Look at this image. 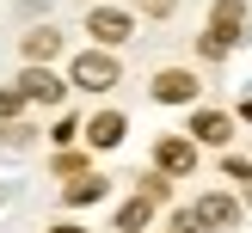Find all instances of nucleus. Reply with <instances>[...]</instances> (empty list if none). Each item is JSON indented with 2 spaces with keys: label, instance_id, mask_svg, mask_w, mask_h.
I'll return each mask as SVG.
<instances>
[{
  "label": "nucleus",
  "instance_id": "1",
  "mask_svg": "<svg viewBox=\"0 0 252 233\" xmlns=\"http://www.w3.org/2000/svg\"><path fill=\"white\" fill-rule=\"evenodd\" d=\"M240 25H246V6H240V0H216V12H209V37H203V55H221V49L240 37Z\"/></svg>",
  "mask_w": 252,
  "mask_h": 233
},
{
  "label": "nucleus",
  "instance_id": "2",
  "mask_svg": "<svg viewBox=\"0 0 252 233\" xmlns=\"http://www.w3.org/2000/svg\"><path fill=\"white\" fill-rule=\"evenodd\" d=\"M234 221H240V203L221 196V190H209V196L191 203V227H197V233H221V227H234Z\"/></svg>",
  "mask_w": 252,
  "mask_h": 233
},
{
  "label": "nucleus",
  "instance_id": "3",
  "mask_svg": "<svg viewBox=\"0 0 252 233\" xmlns=\"http://www.w3.org/2000/svg\"><path fill=\"white\" fill-rule=\"evenodd\" d=\"M74 86H86V92H111V86H117V61H111L105 49L74 55Z\"/></svg>",
  "mask_w": 252,
  "mask_h": 233
},
{
  "label": "nucleus",
  "instance_id": "4",
  "mask_svg": "<svg viewBox=\"0 0 252 233\" xmlns=\"http://www.w3.org/2000/svg\"><path fill=\"white\" fill-rule=\"evenodd\" d=\"M86 31H93V43H105V49H117V43H129V12H117V6H98L93 19H86Z\"/></svg>",
  "mask_w": 252,
  "mask_h": 233
},
{
  "label": "nucleus",
  "instance_id": "5",
  "mask_svg": "<svg viewBox=\"0 0 252 233\" xmlns=\"http://www.w3.org/2000/svg\"><path fill=\"white\" fill-rule=\"evenodd\" d=\"M19 92L31 98V104H62V92H68V86H62L43 61H31V68H25V80H19Z\"/></svg>",
  "mask_w": 252,
  "mask_h": 233
},
{
  "label": "nucleus",
  "instance_id": "6",
  "mask_svg": "<svg viewBox=\"0 0 252 233\" xmlns=\"http://www.w3.org/2000/svg\"><path fill=\"white\" fill-rule=\"evenodd\" d=\"M154 166H160V172H191V166H197V141H185V135H166V141L154 147Z\"/></svg>",
  "mask_w": 252,
  "mask_h": 233
},
{
  "label": "nucleus",
  "instance_id": "7",
  "mask_svg": "<svg viewBox=\"0 0 252 233\" xmlns=\"http://www.w3.org/2000/svg\"><path fill=\"white\" fill-rule=\"evenodd\" d=\"M154 98H160V104H191V98H197V80H191L185 68H166V74L154 80Z\"/></svg>",
  "mask_w": 252,
  "mask_h": 233
},
{
  "label": "nucleus",
  "instance_id": "8",
  "mask_svg": "<svg viewBox=\"0 0 252 233\" xmlns=\"http://www.w3.org/2000/svg\"><path fill=\"white\" fill-rule=\"evenodd\" d=\"M228 135H234V123L221 117V110H197V117H191V141H203V147H221Z\"/></svg>",
  "mask_w": 252,
  "mask_h": 233
},
{
  "label": "nucleus",
  "instance_id": "9",
  "mask_svg": "<svg viewBox=\"0 0 252 233\" xmlns=\"http://www.w3.org/2000/svg\"><path fill=\"white\" fill-rule=\"evenodd\" d=\"M123 129H129V123H123L117 110H105V117L86 123V141H93V147H117V141H123Z\"/></svg>",
  "mask_w": 252,
  "mask_h": 233
},
{
  "label": "nucleus",
  "instance_id": "10",
  "mask_svg": "<svg viewBox=\"0 0 252 233\" xmlns=\"http://www.w3.org/2000/svg\"><path fill=\"white\" fill-rule=\"evenodd\" d=\"M98 196H105V178H98V172H80V178H68V203H74V208L98 203Z\"/></svg>",
  "mask_w": 252,
  "mask_h": 233
},
{
  "label": "nucleus",
  "instance_id": "11",
  "mask_svg": "<svg viewBox=\"0 0 252 233\" xmlns=\"http://www.w3.org/2000/svg\"><path fill=\"white\" fill-rule=\"evenodd\" d=\"M148 215H154V203H148V196H135V203H123V208H117V227H123V233H142V227H148Z\"/></svg>",
  "mask_w": 252,
  "mask_h": 233
},
{
  "label": "nucleus",
  "instance_id": "12",
  "mask_svg": "<svg viewBox=\"0 0 252 233\" xmlns=\"http://www.w3.org/2000/svg\"><path fill=\"white\" fill-rule=\"evenodd\" d=\"M62 49V31H25V55L31 61H49Z\"/></svg>",
  "mask_w": 252,
  "mask_h": 233
},
{
  "label": "nucleus",
  "instance_id": "13",
  "mask_svg": "<svg viewBox=\"0 0 252 233\" xmlns=\"http://www.w3.org/2000/svg\"><path fill=\"white\" fill-rule=\"evenodd\" d=\"M19 104H25V92H19V86H6V92H0V123L19 117Z\"/></svg>",
  "mask_w": 252,
  "mask_h": 233
},
{
  "label": "nucleus",
  "instance_id": "14",
  "mask_svg": "<svg viewBox=\"0 0 252 233\" xmlns=\"http://www.w3.org/2000/svg\"><path fill=\"white\" fill-rule=\"evenodd\" d=\"M31 141V123H6V147H25Z\"/></svg>",
  "mask_w": 252,
  "mask_h": 233
},
{
  "label": "nucleus",
  "instance_id": "15",
  "mask_svg": "<svg viewBox=\"0 0 252 233\" xmlns=\"http://www.w3.org/2000/svg\"><path fill=\"white\" fill-rule=\"evenodd\" d=\"M172 6H179V0H142V12H154V19H166Z\"/></svg>",
  "mask_w": 252,
  "mask_h": 233
},
{
  "label": "nucleus",
  "instance_id": "16",
  "mask_svg": "<svg viewBox=\"0 0 252 233\" xmlns=\"http://www.w3.org/2000/svg\"><path fill=\"white\" fill-rule=\"evenodd\" d=\"M56 233H86V227H56Z\"/></svg>",
  "mask_w": 252,
  "mask_h": 233
},
{
  "label": "nucleus",
  "instance_id": "17",
  "mask_svg": "<svg viewBox=\"0 0 252 233\" xmlns=\"http://www.w3.org/2000/svg\"><path fill=\"white\" fill-rule=\"evenodd\" d=\"M246 123H252V98H246Z\"/></svg>",
  "mask_w": 252,
  "mask_h": 233
},
{
  "label": "nucleus",
  "instance_id": "18",
  "mask_svg": "<svg viewBox=\"0 0 252 233\" xmlns=\"http://www.w3.org/2000/svg\"><path fill=\"white\" fill-rule=\"evenodd\" d=\"M246 203H252V184H246Z\"/></svg>",
  "mask_w": 252,
  "mask_h": 233
}]
</instances>
